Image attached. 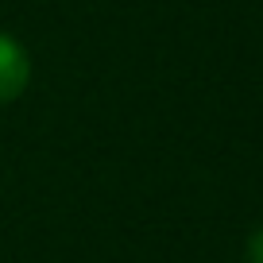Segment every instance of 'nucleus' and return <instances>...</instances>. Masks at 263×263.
<instances>
[{
	"instance_id": "1",
	"label": "nucleus",
	"mask_w": 263,
	"mask_h": 263,
	"mask_svg": "<svg viewBox=\"0 0 263 263\" xmlns=\"http://www.w3.org/2000/svg\"><path fill=\"white\" fill-rule=\"evenodd\" d=\"M27 82H31V58L20 39L0 31V105H12L16 97H24Z\"/></svg>"
},
{
	"instance_id": "2",
	"label": "nucleus",
	"mask_w": 263,
	"mask_h": 263,
	"mask_svg": "<svg viewBox=\"0 0 263 263\" xmlns=\"http://www.w3.org/2000/svg\"><path fill=\"white\" fill-rule=\"evenodd\" d=\"M244 259L248 263H263V224L248 236V248H244Z\"/></svg>"
}]
</instances>
